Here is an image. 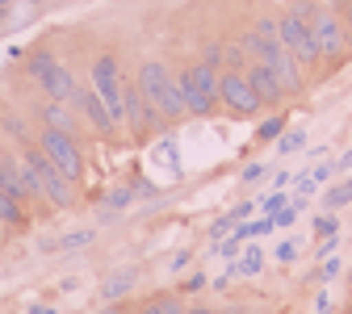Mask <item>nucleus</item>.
<instances>
[{
  "label": "nucleus",
  "instance_id": "f257e3e1",
  "mask_svg": "<svg viewBox=\"0 0 352 314\" xmlns=\"http://www.w3.org/2000/svg\"><path fill=\"white\" fill-rule=\"evenodd\" d=\"M21 176H25V185L34 189V197H47L55 210H72L76 205V185L67 181V176L47 159V155H42L34 143L30 147H21Z\"/></svg>",
  "mask_w": 352,
  "mask_h": 314
},
{
  "label": "nucleus",
  "instance_id": "f03ea898",
  "mask_svg": "<svg viewBox=\"0 0 352 314\" xmlns=\"http://www.w3.org/2000/svg\"><path fill=\"white\" fill-rule=\"evenodd\" d=\"M135 84H139V93L147 97V105H151V109H155L164 122H181V117H189V109H185V97H181V88H176V76L168 71V63H160V59H147V63L139 67Z\"/></svg>",
  "mask_w": 352,
  "mask_h": 314
},
{
  "label": "nucleus",
  "instance_id": "7ed1b4c3",
  "mask_svg": "<svg viewBox=\"0 0 352 314\" xmlns=\"http://www.w3.org/2000/svg\"><path fill=\"white\" fill-rule=\"evenodd\" d=\"M25 76L42 84L47 101H63V105H72L76 88H80V84H76V71H72L63 59H55L47 47H34V51L25 55Z\"/></svg>",
  "mask_w": 352,
  "mask_h": 314
},
{
  "label": "nucleus",
  "instance_id": "20e7f679",
  "mask_svg": "<svg viewBox=\"0 0 352 314\" xmlns=\"http://www.w3.org/2000/svg\"><path fill=\"white\" fill-rule=\"evenodd\" d=\"M176 88L185 97V109L193 117H210L218 109V67L210 63H193L185 71H176Z\"/></svg>",
  "mask_w": 352,
  "mask_h": 314
},
{
  "label": "nucleus",
  "instance_id": "39448f33",
  "mask_svg": "<svg viewBox=\"0 0 352 314\" xmlns=\"http://www.w3.org/2000/svg\"><path fill=\"white\" fill-rule=\"evenodd\" d=\"M34 147L47 155L72 185L84 176V151H80V143H76V134H63V130H47V126H42V130L34 134Z\"/></svg>",
  "mask_w": 352,
  "mask_h": 314
},
{
  "label": "nucleus",
  "instance_id": "423d86ee",
  "mask_svg": "<svg viewBox=\"0 0 352 314\" xmlns=\"http://www.w3.org/2000/svg\"><path fill=\"white\" fill-rule=\"evenodd\" d=\"M277 38L302 67H319V42H315V30H311V21H306L302 13H294V9L281 13L277 17Z\"/></svg>",
  "mask_w": 352,
  "mask_h": 314
},
{
  "label": "nucleus",
  "instance_id": "0eeeda50",
  "mask_svg": "<svg viewBox=\"0 0 352 314\" xmlns=\"http://www.w3.org/2000/svg\"><path fill=\"white\" fill-rule=\"evenodd\" d=\"M122 67H118V59L113 55H97L93 59V67H88V88L101 97V105L113 113V122L122 126Z\"/></svg>",
  "mask_w": 352,
  "mask_h": 314
},
{
  "label": "nucleus",
  "instance_id": "6e6552de",
  "mask_svg": "<svg viewBox=\"0 0 352 314\" xmlns=\"http://www.w3.org/2000/svg\"><path fill=\"white\" fill-rule=\"evenodd\" d=\"M218 105H223L231 117H256L264 109L243 71H218Z\"/></svg>",
  "mask_w": 352,
  "mask_h": 314
},
{
  "label": "nucleus",
  "instance_id": "1a4fd4ad",
  "mask_svg": "<svg viewBox=\"0 0 352 314\" xmlns=\"http://www.w3.org/2000/svg\"><path fill=\"white\" fill-rule=\"evenodd\" d=\"M311 30H315V42H319V63H340L344 59V21L331 5H319L315 17H311Z\"/></svg>",
  "mask_w": 352,
  "mask_h": 314
},
{
  "label": "nucleus",
  "instance_id": "9d476101",
  "mask_svg": "<svg viewBox=\"0 0 352 314\" xmlns=\"http://www.w3.org/2000/svg\"><path fill=\"white\" fill-rule=\"evenodd\" d=\"M122 122L135 134H151L155 126H164V117L147 105V97L139 93V84H122Z\"/></svg>",
  "mask_w": 352,
  "mask_h": 314
},
{
  "label": "nucleus",
  "instance_id": "9b49d317",
  "mask_svg": "<svg viewBox=\"0 0 352 314\" xmlns=\"http://www.w3.org/2000/svg\"><path fill=\"white\" fill-rule=\"evenodd\" d=\"M72 109H80V113L88 117V126H93V130L101 134V139H113V134H118V122H113V113L101 105V97L93 93V88H76Z\"/></svg>",
  "mask_w": 352,
  "mask_h": 314
},
{
  "label": "nucleus",
  "instance_id": "f8f14e48",
  "mask_svg": "<svg viewBox=\"0 0 352 314\" xmlns=\"http://www.w3.org/2000/svg\"><path fill=\"white\" fill-rule=\"evenodd\" d=\"M243 76H248L252 93L260 97V105H264V109H273V105H281V101H285V88H281V80H277V71H273L269 63H256V59H252Z\"/></svg>",
  "mask_w": 352,
  "mask_h": 314
},
{
  "label": "nucleus",
  "instance_id": "ddd939ff",
  "mask_svg": "<svg viewBox=\"0 0 352 314\" xmlns=\"http://www.w3.org/2000/svg\"><path fill=\"white\" fill-rule=\"evenodd\" d=\"M0 189H5L9 197H17L21 205H25V201H38L34 189L25 185V176H21V159H13L9 151H0Z\"/></svg>",
  "mask_w": 352,
  "mask_h": 314
},
{
  "label": "nucleus",
  "instance_id": "4468645a",
  "mask_svg": "<svg viewBox=\"0 0 352 314\" xmlns=\"http://www.w3.org/2000/svg\"><path fill=\"white\" fill-rule=\"evenodd\" d=\"M269 67L277 71V80H281V88H285V97L302 93V84H306V80H302V63H298V59H294V55H289L285 47H281V51H277V55L269 59Z\"/></svg>",
  "mask_w": 352,
  "mask_h": 314
},
{
  "label": "nucleus",
  "instance_id": "2eb2a0df",
  "mask_svg": "<svg viewBox=\"0 0 352 314\" xmlns=\"http://www.w3.org/2000/svg\"><path fill=\"white\" fill-rule=\"evenodd\" d=\"M38 117H42V126H47V130L76 134V113H72V105H63V101H47V105H38Z\"/></svg>",
  "mask_w": 352,
  "mask_h": 314
},
{
  "label": "nucleus",
  "instance_id": "dca6fc26",
  "mask_svg": "<svg viewBox=\"0 0 352 314\" xmlns=\"http://www.w3.org/2000/svg\"><path fill=\"white\" fill-rule=\"evenodd\" d=\"M126 293H135V273L130 268H118L113 277L101 281V302H122Z\"/></svg>",
  "mask_w": 352,
  "mask_h": 314
},
{
  "label": "nucleus",
  "instance_id": "f3484780",
  "mask_svg": "<svg viewBox=\"0 0 352 314\" xmlns=\"http://www.w3.org/2000/svg\"><path fill=\"white\" fill-rule=\"evenodd\" d=\"M25 222H30L25 205H21L17 197H9L5 189H0V227H5V231H21Z\"/></svg>",
  "mask_w": 352,
  "mask_h": 314
},
{
  "label": "nucleus",
  "instance_id": "a211bd4d",
  "mask_svg": "<svg viewBox=\"0 0 352 314\" xmlns=\"http://www.w3.org/2000/svg\"><path fill=\"white\" fill-rule=\"evenodd\" d=\"M352 205V181H336V185H327V193H323V210L327 214H340V210H348Z\"/></svg>",
  "mask_w": 352,
  "mask_h": 314
},
{
  "label": "nucleus",
  "instance_id": "6ab92c4d",
  "mask_svg": "<svg viewBox=\"0 0 352 314\" xmlns=\"http://www.w3.org/2000/svg\"><path fill=\"white\" fill-rule=\"evenodd\" d=\"M0 130H5L9 139L17 143V147H30V143H34V130H30V126H25L17 113H5V117H0Z\"/></svg>",
  "mask_w": 352,
  "mask_h": 314
},
{
  "label": "nucleus",
  "instance_id": "aec40b11",
  "mask_svg": "<svg viewBox=\"0 0 352 314\" xmlns=\"http://www.w3.org/2000/svg\"><path fill=\"white\" fill-rule=\"evenodd\" d=\"M248 63H252V55L243 51V42H227L223 47V71H248Z\"/></svg>",
  "mask_w": 352,
  "mask_h": 314
},
{
  "label": "nucleus",
  "instance_id": "412c9836",
  "mask_svg": "<svg viewBox=\"0 0 352 314\" xmlns=\"http://www.w3.org/2000/svg\"><path fill=\"white\" fill-rule=\"evenodd\" d=\"M93 239H97V231H93V227H84V231H67V235H59V239H55V251H84Z\"/></svg>",
  "mask_w": 352,
  "mask_h": 314
},
{
  "label": "nucleus",
  "instance_id": "4be33fe9",
  "mask_svg": "<svg viewBox=\"0 0 352 314\" xmlns=\"http://www.w3.org/2000/svg\"><path fill=\"white\" fill-rule=\"evenodd\" d=\"M260 268H264V251L260 247H243L239 260H235V277H256Z\"/></svg>",
  "mask_w": 352,
  "mask_h": 314
},
{
  "label": "nucleus",
  "instance_id": "5701e85b",
  "mask_svg": "<svg viewBox=\"0 0 352 314\" xmlns=\"http://www.w3.org/2000/svg\"><path fill=\"white\" fill-rule=\"evenodd\" d=\"M289 205V197H285V189H273V193H264L260 201H256V210L264 214V218H277L281 210Z\"/></svg>",
  "mask_w": 352,
  "mask_h": 314
},
{
  "label": "nucleus",
  "instance_id": "b1692460",
  "mask_svg": "<svg viewBox=\"0 0 352 314\" xmlns=\"http://www.w3.org/2000/svg\"><path fill=\"white\" fill-rule=\"evenodd\" d=\"M298 147H306V130L285 126V130H281V139H277V151H281V155H294Z\"/></svg>",
  "mask_w": 352,
  "mask_h": 314
},
{
  "label": "nucleus",
  "instance_id": "393cba45",
  "mask_svg": "<svg viewBox=\"0 0 352 314\" xmlns=\"http://www.w3.org/2000/svg\"><path fill=\"white\" fill-rule=\"evenodd\" d=\"M281 130H285V113H273L269 122L256 126V139H260V143H273V139H281Z\"/></svg>",
  "mask_w": 352,
  "mask_h": 314
},
{
  "label": "nucleus",
  "instance_id": "a878e982",
  "mask_svg": "<svg viewBox=\"0 0 352 314\" xmlns=\"http://www.w3.org/2000/svg\"><path fill=\"white\" fill-rule=\"evenodd\" d=\"M101 205H109V210H126V205H135V189H130V185L109 189V193L101 197Z\"/></svg>",
  "mask_w": 352,
  "mask_h": 314
},
{
  "label": "nucleus",
  "instance_id": "bb28decb",
  "mask_svg": "<svg viewBox=\"0 0 352 314\" xmlns=\"http://www.w3.org/2000/svg\"><path fill=\"white\" fill-rule=\"evenodd\" d=\"M340 273H344V264H340V256H327V260H319V268H315V281L331 285V281H336Z\"/></svg>",
  "mask_w": 352,
  "mask_h": 314
},
{
  "label": "nucleus",
  "instance_id": "cd10ccee",
  "mask_svg": "<svg viewBox=\"0 0 352 314\" xmlns=\"http://www.w3.org/2000/svg\"><path fill=\"white\" fill-rule=\"evenodd\" d=\"M231 231H235V214H231V210H227V214H218V218L210 222V239H227Z\"/></svg>",
  "mask_w": 352,
  "mask_h": 314
},
{
  "label": "nucleus",
  "instance_id": "c85d7f7f",
  "mask_svg": "<svg viewBox=\"0 0 352 314\" xmlns=\"http://www.w3.org/2000/svg\"><path fill=\"white\" fill-rule=\"evenodd\" d=\"M315 235H319V239L340 235V214H319V218H315Z\"/></svg>",
  "mask_w": 352,
  "mask_h": 314
},
{
  "label": "nucleus",
  "instance_id": "c756f323",
  "mask_svg": "<svg viewBox=\"0 0 352 314\" xmlns=\"http://www.w3.org/2000/svg\"><path fill=\"white\" fill-rule=\"evenodd\" d=\"M201 63H210V67H218V71H223V42H218V38H210V42H206Z\"/></svg>",
  "mask_w": 352,
  "mask_h": 314
},
{
  "label": "nucleus",
  "instance_id": "7c9ffc66",
  "mask_svg": "<svg viewBox=\"0 0 352 314\" xmlns=\"http://www.w3.org/2000/svg\"><path fill=\"white\" fill-rule=\"evenodd\" d=\"M298 251H302V239H285V243H277V260H281V264H294Z\"/></svg>",
  "mask_w": 352,
  "mask_h": 314
},
{
  "label": "nucleus",
  "instance_id": "2f4dec72",
  "mask_svg": "<svg viewBox=\"0 0 352 314\" xmlns=\"http://www.w3.org/2000/svg\"><path fill=\"white\" fill-rule=\"evenodd\" d=\"M248 231H252V239H260V235H273V231H277V222H273V218H264V214H260L256 222L248 218Z\"/></svg>",
  "mask_w": 352,
  "mask_h": 314
},
{
  "label": "nucleus",
  "instance_id": "473e14b6",
  "mask_svg": "<svg viewBox=\"0 0 352 314\" xmlns=\"http://www.w3.org/2000/svg\"><path fill=\"white\" fill-rule=\"evenodd\" d=\"M239 251H243V239H235V235L218 239V256H227V260H239Z\"/></svg>",
  "mask_w": 352,
  "mask_h": 314
},
{
  "label": "nucleus",
  "instance_id": "72a5a7b5",
  "mask_svg": "<svg viewBox=\"0 0 352 314\" xmlns=\"http://www.w3.org/2000/svg\"><path fill=\"white\" fill-rule=\"evenodd\" d=\"M264 172H269L264 164H248V168L239 172V181H243V185H256V181H264Z\"/></svg>",
  "mask_w": 352,
  "mask_h": 314
},
{
  "label": "nucleus",
  "instance_id": "f704fd0d",
  "mask_svg": "<svg viewBox=\"0 0 352 314\" xmlns=\"http://www.w3.org/2000/svg\"><path fill=\"white\" fill-rule=\"evenodd\" d=\"M331 176H336V164H319V168H311V181H315V185H327Z\"/></svg>",
  "mask_w": 352,
  "mask_h": 314
},
{
  "label": "nucleus",
  "instance_id": "c9c22d12",
  "mask_svg": "<svg viewBox=\"0 0 352 314\" xmlns=\"http://www.w3.org/2000/svg\"><path fill=\"white\" fill-rule=\"evenodd\" d=\"M336 247H340V235H327V239L315 247V256H319V260H327V256H336Z\"/></svg>",
  "mask_w": 352,
  "mask_h": 314
},
{
  "label": "nucleus",
  "instance_id": "e433bc0d",
  "mask_svg": "<svg viewBox=\"0 0 352 314\" xmlns=\"http://www.w3.org/2000/svg\"><path fill=\"white\" fill-rule=\"evenodd\" d=\"M298 214H302L298 205H285V210H281V214H277L273 222H277V227H294V222H298Z\"/></svg>",
  "mask_w": 352,
  "mask_h": 314
},
{
  "label": "nucleus",
  "instance_id": "4c0bfd02",
  "mask_svg": "<svg viewBox=\"0 0 352 314\" xmlns=\"http://www.w3.org/2000/svg\"><path fill=\"white\" fill-rule=\"evenodd\" d=\"M231 214H235V222H248L256 214V201H239V205H231Z\"/></svg>",
  "mask_w": 352,
  "mask_h": 314
},
{
  "label": "nucleus",
  "instance_id": "58836bf2",
  "mask_svg": "<svg viewBox=\"0 0 352 314\" xmlns=\"http://www.w3.org/2000/svg\"><path fill=\"white\" fill-rule=\"evenodd\" d=\"M189 260H193V256H189V251H176V256H172V264H168V268H172V273H181V268H185V264H189Z\"/></svg>",
  "mask_w": 352,
  "mask_h": 314
},
{
  "label": "nucleus",
  "instance_id": "ea45409f",
  "mask_svg": "<svg viewBox=\"0 0 352 314\" xmlns=\"http://www.w3.org/2000/svg\"><path fill=\"white\" fill-rule=\"evenodd\" d=\"M340 21H344V34L352 38V0H348V5H344V9H340Z\"/></svg>",
  "mask_w": 352,
  "mask_h": 314
},
{
  "label": "nucleus",
  "instance_id": "a19ab883",
  "mask_svg": "<svg viewBox=\"0 0 352 314\" xmlns=\"http://www.w3.org/2000/svg\"><path fill=\"white\" fill-rule=\"evenodd\" d=\"M206 285H210V277H206V273H193V277L185 281V289H206Z\"/></svg>",
  "mask_w": 352,
  "mask_h": 314
},
{
  "label": "nucleus",
  "instance_id": "79ce46f5",
  "mask_svg": "<svg viewBox=\"0 0 352 314\" xmlns=\"http://www.w3.org/2000/svg\"><path fill=\"white\" fill-rule=\"evenodd\" d=\"M25 314H59V310H55V306H51V302H34V306H30V310H25Z\"/></svg>",
  "mask_w": 352,
  "mask_h": 314
},
{
  "label": "nucleus",
  "instance_id": "37998d69",
  "mask_svg": "<svg viewBox=\"0 0 352 314\" xmlns=\"http://www.w3.org/2000/svg\"><path fill=\"white\" fill-rule=\"evenodd\" d=\"M294 181V172H273V189H285Z\"/></svg>",
  "mask_w": 352,
  "mask_h": 314
},
{
  "label": "nucleus",
  "instance_id": "c03bdc74",
  "mask_svg": "<svg viewBox=\"0 0 352 314\" xmlns=\"http://www.w3.org/2000/svg\"><path fill=\"white\" fill-rule=\"evenodd\" d=\"M348 168H352V147H348V151L336 159V172H348Z\"/></svg>",
  "mask_w": 352,
  "mask_h": 314
},
{
  "label": "nucleus",
  "instance_id": "a18cd8bd",
  "mask_svg": "<svg viewBox=\"0 0 352 314\" xmlns=\"http://www.w3.org/2000/svg\"><path fill=\"white\" fill-rule=\"evenodd\" d=\"M315 306H319V314H331V298H327V293H319V302H315Z\"/></svg>",
  "mask_w": 352,
  "mask_h": 314
},
{
  "label": "nucleus",
  "instance_id": "49530a36",
  "mask_svg": "<svg viewBox=\"0 0 352 314\" xmlns=\"http://www.w3.org/2000/svg\"><path fill=\"white\" fill-rule=\"evenodd\" d=\"M185 314H214V310H210V306H189Z\"/></svg>",
  "mask_w": 352,
  "mask_h": 314
},
{
  "label": "nucleus",
  "instance_id": "de8ad7c7",
  "mask_svg": "<svg viewBox=\"0 0 352 314\" xmlns=\"http://www.w3.org/2000/svg\"><path fill=\"white\" fill-rule=\"evenodd\" d=\"M17 5V0H0V9H13Z\"/></svg>",
  "mask_w": 352,
  "mask_h": 314
},
{
  "label": "nucleus",
  "instance_id": "09e8293b",
  "mask_svg": "<svg viewBox=\"0 0 352 314\" xmlns=\"http://www.w3.org/2000/svg\"><path fill=\"white\" fill-rule=\"evenodd\" d=\"M327 5H336V9H344V5H348V0H327Z\"/></svg>",
  "mask_w": 352,
  "mask_h": 314
},
{
  "label": "nucleus",
  "instance_id": "8fccbe9b",
  "mask_svg": "<svg viewBox=\"0 0 352 314\" xmlns=\"http://www.w3.org/2000/svg\"><path fill=\"white\" fill-rule=\"evenodd\" d=\"M101 314H118V306H105V310H101Z\"/></svg>",
  "mask_w": 352,
  "mask_h": 314
},
{
  "label": "nucleus",
  "instance_id": "3c124183",
  "mask_svg": "<svg viewBox=\"0 0 352 314\" xmlns=\"http://www.w3.org/2000/svg\"><path fill=\"white\" fill-rule=\"evenodd\" d=\"M30 5H47V0H30Z\"/></svg>",
  "mask_w": 352,
  "mask_h": 314
},
{
  "label": "nucleus",
  "instance_id": "603ef678",
  "mask_svg": "<svg viewBox=\"0 0 352 314\" xmlns=\"http://www.w3.org/2000/svg\"><path fill=\"white\" fill-rule=\"evenodd\" d=\"M0 243H5V227H0Z\"/></svg>",
  "mask_w": 352,
  "mask_h": 314
},
{
  "label": "nucleus",
  "instance_id": "864d4df0",
  "mask_svg": "<svg viewBox=\"0 0 352 314\" xmlns=\"http://www.w3.org/2000/svg\"><path fill=\"white\" fill-rule=\"evenodd\" d=\"M348 285H352V268H348Z\"/></svg>",
  "mask_w": 352,
  "mask_h": 314
},
{
  "label": "nucleus",
  "instance_id": "5fc2aeb1",
  "mask_svg": "<svg viewBox=\"0 0 352 314\" xmlns=\"http://www.w3.org/2000/svg\"><path fill=\"white\" fill-rule=\"evenodd\" d=\"M285 314H289V310H285Z\"/></svg>",
  "mask_w": 352,
  "mask_h": 314
}]
</instances>
